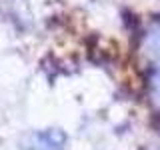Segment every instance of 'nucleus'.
I'll return each mask as SVG.
<instances>
[{"label":"nucleus","instance_id":"f257e3e1","mask_svg":"<svg viewBox=\"0 0 160 150\" xmlns=\"http://www.w3.org/2000/svg\"><path fill=\"white\" fill-rule=\"evenodd\" d=\"M152 86H154V98L160 102V44L156 46V60H154V74H152Z\"/></svg>","mask_w":160,"mask_h":150}]
</instances>
